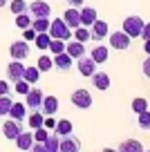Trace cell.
<instances>
[{
	"label": "cell",
	"instance_id": "603a6c76",
	"mask_svg": "<svg viewBox=\"0 0 150 152\" xmlns=\"http://www.w3.org/2000/svg\"><path fill=\"white\" fill-rule=\"evenodd\" d=\"M38 76H40V72H38V67H25L23 72V81H27L29 85H34V83H38Z\"/></svg>",
	"mask_w": 150,
	"mask_h": 152
},
{
	"label": "cell",
	"instance_id": "8d00e7d4",
	"mask_svg": "<svg viewBox=\"0 0 150 152\" xmlns=\"http://www.w3.org/2000/svg\"><path fill=\"white\" fill-rule=\"evenodd\" d=\"M32 90V85H29L27 81H23V78H20V81H16V92H18V94H27V92Z\"/></svg>",
	"mask_w": 150,
	"mask_h": 152
},
{
	"label": "cell",
	"instance_id": "d4e9b609",
	"mask_svg": "<svg viewBox=\"0 0 150 152\" xmlns=\"http://www.w3.org/2000/svg\"><path fill=\"white\" fill-rule=\"evenodd\" d=\"M43 119H45V114H43L40 110H34V112L29 114L27 123H29V128H32V130H36V128H40V125H43Z\"/></svg>",
	"mask_w": 150,
	"mask_h": 152
},
{
	"label": "cell",
	"instance_id": "7c38bea8",
	"mask_svg": "<svg viewBox=\"0 0 150 152\" xmlns=\"http://www.w3.org/2000/svg\"><path fill=\"white\" fill-rule=\"evenodd\" d=\"M76 65H79V72H81V76H92L94 72H96V63L92 61V56H81V58H76Z\"/></svg>",
	"mask_w": 150,
	"mask_h": 152
},
{
	"label": "cell",
	"instance_id": "d6a6232c",
	"mask_svg": "<svg viewBox=\"0 0 150 152\" xmlns=\"http://www.w3.org/2000/svg\"><path fill=\"white\" fill-rule=\"evenodd\" d=\"M43 143H45L47 152H58V134H49Z\"/></svg>",
	"mask_w": 150,
	"mask_h": 152
},
{
	"label": "cell",
	"instance_id": "ba28073f",
	"mask_svg": "<svg viewBox=\"0 0 150 152\" xmlns=\"http://www.w3.org/2000/svg\"><path fill=\"white\" fill-rule=\"evenodd\" d=\"M81 150V141L72 134H65V137L58 139V152H79Z\"/></svg>",
	"mask_w": 150,
	"mask_h": 152
},
{
	"label": "cell",
	"instance_id": "4fadbf2b",
	"mask_svg": "<svg viewBox=\"0 0 150 152\" xmlns=\"http://www.w3.org/2000/svg\"><path fill=\"white\" fill-rule=\"evenodd\" d=\"M52 61H54V67H56L58 72H67L72 67V63H74V58H72L67 52H61V54H56Z\"/></svg>",
	"mask_w": 150,
	"mask_h": 152
},
{
	"label": "cell",
	"instance_id": "6da1fadb",
	"mask_svg": "<svg viewBox=\"0 0 150 152\" xmlns=\"http://www.w3.org/2000/svg\"><path fill=\"white\" fill-rule=\"evenodd\" d=\"M47 34H49L52 38H58V40H70V38H72V29L65 25L63 18L49 20V29H47Z\"/></svg>",
	"mask_w": 150,
	"mask_h": 152
},
{
	"label": "cell",
	"instance_id": "74e56055",
	"mask_svg": "<svg viewBox=\"0 0 150 152\" xmlns=\"http://www.w3.org/2000/svg\"><path fill=\"white\" fill-rule=\"evenodd\" d=\"M47 137H49V132H47V128H43V125L34 130V141H45Z\"/></svg>",
	"mask_w": 150,
	"mask_h": 152
},
{
	"label": "cell",
	"instance_id": "f1b7e54d",
	"mask_svg": "<svg viewBox=\"0 0 150 152\" xmlns=\"http://www.w3.org/2000/svg\"><path fill=\"white\" fill-rule=\"evenodd\" d=\"M49 40H52V36H49L47 31L36 34V38H34V43H36L38 49H47V47H49Z\"/></svg>",
	"mask_w": 150,
	"mask_h": 152
},
{
	"label": "cell",
	"instance_id": "52a82bcc",
	"mask_svg": "<svg viewBox=\"0 0 150 152\" xmlns=\"http://www.w3.org/2000/svg\"><path fill=\"white\" fill-rule=\"evenodd\" d=\"M108 36H110V47L119 49V52L130 47V40H132V38L128 36L126 31H114V34H108Z\"/></svg>",
	"mask_w": 150,
	"mask_h": 152
},
{
	"label": "cell",
	"instance_id": "e0dca14e",
	"mask_svg": "<svg viewBox=\"0 0 150 152\" xmlns=\"http://www.w3.org/2000/svg\"><path fill=\"white\" fill-rule=\"evenodd\" d=\"M63 20H65V25L70 29H76L81 25V16H79V9H76V7H70V9L65 11V14H63Z\"/></svg>",
	"mask_w": 150,
	"mask_h": 152
},
{
	"label": "cell",
	"instance_id": "2e32d148",
	"mask_svg": "<svg viewBox=\"0 0 150 152\" xmlns=\"http://www.w3.org/2000/svg\"><path fill=\"white\" fill-rule=\"evenodd\" d=\"M90 78H92L94 87H96V90H101V92H105V90L110 87V76L105 74V72H94Z\"/></svg>",
	"mask_w": 150,
	"mask_h": 152
},
{
	"label": "cell",
	"instance_id": "277c9868",
	"mask_svg": "<svg viewBox=\"0 0 150 152\" xmlns=\"http://www.w3.org/2000/svg\"><path fill=\"white\" fill-rule=\"evenodd\" d=\"M27 14L32 16V18H49V14H52V7L47 5L45 0H36V2H32V5H29Z\"/></svg>",
	"mask_w": 150,
	"mask_h": 152
},
{
	"label": "cell",
	"instance_id": "9c48e42d",
	"mask_svg": "<svg viewBox=\"0 0 150 152\" xmlns=\"http://www.w3.org/2000/svg\"><path fill=\"white\" fill-rule=\"evenodd\" d=\"M9 54H11V58H14V61H25V58L29 56V45H27V40H16V43H11Z\"/></svg>",
	"mask_w": 150,
	"mask_h": 152
},
{
	"label": "cell",
	"instance_id": "8fae6325",
	"mask_svg": "<svg viewBox=\"0 0 150 152\" xmlns=\"http://www.w3.org/2000/svg\"><path fill=\"white\" fill-rule=\"evenodd\" d=\"M23 132V125H20V121H14V119H9V121H5L2 123V134H5V139H11L14 141L18 134Z\"/></svg>",
	"mask_w": 150,
	"mask_h": 152
},
{
	"label": "cell",
	"instance_id": "83f0119b",
	"mask_svg": "<svg viewBox=\"0 0 150 152\" xmlns=\"http://www.w3.org/2000/svg\"><path fill=\"white\" fill-rule=\"evenodd\" d=\"M32 29L36 34L47 31V29H49V18H32Z\"/></svg>",
	"mask_w": 150,
	"mask_h": 152
},
{
	"label": "cell",
	"instance_id": "ac0fdd59",
	"mask_svg": "<svg viewBox=\"0 0 150 152\" xmlns=\"http://www.w3.org/2000/svg\"><path fill=\"white\" fill-rule=\"evenodd\" d=\"M65 52L70 54L72 58H81V56H85V43H81V40H72V43L65 45Z\"/></svg>",
	"mask_w": 150,
	"mask_h": 152
},
{
	"label": "cell",
	"instance_id": "ee69618b",
	"mask_svg": "<svg viewBox=\"0 0 150 152\" xmlns=\"http://www.w3.org/2000/svg\"><path fill=\"white\" fill-rule=\"evenodd\" d=\"M54 125H56V121H54V119H49V116L43 119V128H54Z\"/></svg>",
	"mask_w": 150,
	"mask_h": 152
},
{
	"label": "cell",
	"instance_id": "ab89813d",
	"mask_svg": "<svg viewBox=\"0 0 150 152\" xmlns=\"http://www.w3.org/2000/svg\"><path fill=\"white\" fill-rule=\"evenodd\" d=\"M141 38H143V40H148V38H150V23H143V29H141Z\"/></svg>",
	"mask_w": 150,
	"mask_h": 152
},
{
	"label": "cell",
	"instance_id": "7bdbcfd3",
	"mask_svg": "<svg viewBox=\"0 0 150 152\" xmlns=\"http://www.w3.org/2000/svg\"><path fill=\"white\" fill-rule=\"evenodd\" d=\"M5 94H9V83L0 81V96H5Z\"/></svg>",
	"mask_w": 150,
	"mask_h": 152
},
{
	"label": "cell",
	"instance_id": "3957f363",
	"mask_svg": "<svg viewBox=\"0 0 150 152\" xmlns=\"http://www.w3.org/2000/svg\"><path fill=\"white\" fill-rule=\"evenodd\" d=\"M108 23H105V20H94L92 25H90V38H92V40H96V43H101V40H103V38H108Z\"/></svg>",
	"mask_w": 150,
	"mask_h": 152
},
{
	"label": "cell",
	"instance_id": "484cf974",
	"mask_svg": "<svg viewBox=\"0 0 150 152\" xmlns=\"http://www.w3.org/2000/svg\"><path fill=\"white\" fill-rule=\"evenodd\" d=\"M9 9H11V14H14V16H18V14H27L29 5L25 2V0H11V2H9Z\"/></svg>",
	"mask_w": 150,
	"mask_h": 152
},
{
	"label": "cell",
	"instance_id": "44dd1931",
	"mask_svg": "<svg viewBox=\"0 0 150 152\" xmlns=\"http://www.w3.org/2000/svg\"><path fill=\"white\" fill-rule=\"evenodd\" d=\"M117 152H143V145H141L137 139H128V141H123L121 145H119Z\"/></svg>",
	"mask_w": 150,
	"mask_h": 152
},
{
	"label": "cell",
	"instance_id": "d590c367",
	"mask_svg": "<svg viewBox=\"0 0 150 152\" xmlns=\"http://www.w3.org/2000/svg\"><path fill=\"white\" fill-rule=\"evenodd\" d=\"M137 116H139V128H141V130H150V110L137 114Z\"/></svg>",
	"mask_w": 150,
	"mask_h": 152
},
{
	"label": "cell",
	"instance_id": "f546056e",
	"mask_svg": "<svg viewBox=\"0 0 150 152\" xmlns=\"http://www.w3.org/2000/svg\"><path fill=\"white\" fill-rule=\"evenodd\" d=\"M49 52L54 54V56H56V54H61V52H65V40H58V38H52V40H49Z\"/></svg>",
	"mask_w": 150,
	"mask_h": 152
},
{
	"label": "cell",
	"instance_id": "60d3db41",
	"mask_svg": "<svg viewBox=\"0 0 150 152\" xmlns=\"http://www.w3.org/2000/svg\"><path fill=\"white\" fill-rule=\"evenodd\" d=\"M141 69H143V76H148V78H150V56L143 61V67H141Z\"/></svg>",
	"mask_w": 150,
	"mask_h": 152
},
{
	"label": "cell",
	"instance_id": "c3c4849f",
	"mask_svg": "<svg viewBox=\"0 0 150 152\" xmlns=\"http://www.w3.org/2000/svg\"><path fill=\"white\" fill-rule=\"evenodd\" d=\"M103 152H117V150H112V148H105V150Z\"/></svg>",
	"mask_w": 150,
	"mask_h": 152
},
{
	"label": "cell",
	"instance_id": "f6af8a7d",
	"mask_svg": "<svg viewBox=\"0 0 150 152\" xmlns=\"http://www.w3.org/2000/svg\"><path fill=\"white\" fill-rule=\"evenodd\" d=\"M67 2H70L72 7H76V9H79V7H83V0H67Z\"/></svg>",
	"mask_w": 150,
	"mask_h": 152
},
{
	"label": "cell",
	"instance_id": "5bb4252c",
	"mask_svg": "<svg viewBox=\"0 0 150 152\" xmlns=\"http://www.w3.org/2000/svg\"><path fill=\"white\" fill-rule=\"evenodd\" d=\"M7 116H9V119H14V121H23L25 116H27V105H25L23 101H14Z\"/></svg>",
	"mask_w": 150,
	"mask_h": 152
},
{
	"label": "cell",
	"instance_id": "1f68e13d",
	"mask_svg": "<svg viewBox=\"0 0 150 152\" xmlns=\"http://www.w3.org/2000/svg\"><path fill=\"white\" fill-rule=\"evenodd\" d=\"M36 67H38V72H49L54 67V61L49 56H40V58H38V63H36Z\"/></svg>",
	"mask_w": 150,
	"mask_h": 152
},
{
	"label": "cell",
	"instance_id": "681fc988",
	"mask_svg": "<svg viewBox=\"0 0 150 152\" xmlns=\"http://www.w3.org/2000/svg\"><path fill=\"white\" fill-rule=\"evenodd\" d=\"M143 152H150V150H143Z\"/></svg>",
	"mask_w": 150,
	"mask_h": 152
},
{
	"label": "cell",
	"instance_id": "7402d4cb",
	"mask_svg": "<svg viewBox=\"0 0 150 152\" xmlns=\"http://www.w3.org/2000/svg\"><path fill=\"white\" fill-rule=\"evenodd\" d=\"M108 56H110V52H108V47H94L92 49V61L96 63V65H101V63H105L108 61Z\"/></svg>",
	"mask_w": 150,
	"mask_h": 152
},
{
	"label": "cell",
	"instance_id": "b9f144b4",
	"mask_svg": "<svg viewBox=\"0 0 150 152\" xmlns=\"http://www.w3.org/2000/svg\"><path fill=\"white\" fill-rule=\"evenodd\" d=\"M34 38H36V31H34L32 27H27L25 29V40H34Z\"/></svg>",
	"mask_w": 150,
	"mask_h": 152
},
{
	"label": "cell",
	"instance_id": "d6986e66",
	"mask_svg": "<svg viewBox=\"0 0 150 152\" xmlns=\"http://www.w3.org/2000/svg\"><path fill=\"white\" fill-rule=\"evenodd\" d=\"M79 16H81V25H83V27H90V25L96 20V9H94V7H83V9H79Z\"/></svg>",
	"mask_w": 150,
	"mask_h": 152
},
{
	"label": "cell",
	"instance_id": "e575fe53",
	"mask_svg": "<svg viewBox=\"0 0 150 152\" xmlns=\"http://www.w3.org/2000/svg\"><path fill=\"white\" fill-rule=\"evenodd\" d=\"M146 110H148V101H146V99L139 96V99L132 101V112H135V114H141V112H146Z\"/></svg>",
	"mask_w": 150,
	"mask_h": 152
},
{
	"label": "cell",
	"instance_id": "5b68a950",
	"mask_svg": "<svg viewBox=\"0 0 150 152\" xmlns=\"http://www.w3.org/2000/svg\"><path fill=\"white\" fill-rule=\"evenodd\" d=\"M72 105H74V107H81V110L92 107V94H90L88 90H76V92H72Z\"/></svg>",
	"mask_w": 150,
	"mask_h": 152
},
{
	"label": "cell",
	"instance_id": "30bf717a",
	"mask_svg": "<svg viewBox=\"0 0 150 152\" xmlns=\"http://www.w3.org/2000/svg\"><path fill=\"white\" fill-rule=\"evenodd\" d=\"M23 72H25L23 61H11L9 65H7V81H11V83L20 81V78H23Z\"/></svg>",
	"mask_w": 150,
	"mask_h": 152
},
{
	"label": "cell",
	"instance_id": "4dcf8cb0",
	"mask_svg": "<svg viewBox=\"0 0 150 152\" xmlns=\"http://www.w3.org/2000/svg\"><path fill=\"white\" fill-rule=\"evenodd\" d=\"M16 27H18V29L32 27V16H29V14H18V16H16Z\"/></svg>",
	"mask_w": 150,
	"mask_h": 152
},
{
	"label": "cell",
	"instance_id": "836d02e7",
	"mask_svg": "<svg viewBox=\"0 0 150 152\" xmlns=\"http://www.w3.org/2000/svg\"><path fill=\"white\" fill-rule=\"evenodd\" d=\"M11 103H14V101L9 99V94L0 96V116H7V114H9V110H11Z\"/></svg>",
	"mask_w": 150,
	"mask_h": 152
},
{
	"label": "cell",
	"instance_id": "8992f818",
	"mask_svg": "<svg viewBox=\"0 0 150 152\" xmlns=\"http://www.w3.org/2000/svg\"><path fill=\"white\" fill-rule=\"evenodd\" d=\"M43 99H45V94H43L38 87H32V90L25 94V105H27V110H40Z\"/></svg>",
	"mask_w": 150,
	"mask_h": 152
},
{
	"label": "cell",
	"instance_id": "9a60e30c",
	"mask_svg": "<svg viewBox=\"0 0 150 152\" xmlns=\"http://www.w3.org/2000/svg\"><path fill=\"white\" fill-rule=\"evenodd\" d=\"M58 110V99L56 96H45L40 103V112L45 114V116H52V114H56Z\"/></svg>",
	"mask_w": 150,
	"mask_h": 152
},
{
	"label": "cell",
	"instance_id": "cb8c5ba5",
	"mask_svg": "<svg viewBox=\"0 0 150 152\" xmlns=\"http://www.w3.org/2000/svg\"><path fill=\"white\" fill-rule=\"evenodd\" d=\"M54 130H56L54 134H58V137H65V134H72V130H74V128H72V123H70L67 119H61L56 125H54Z\"/></svg>",
	"mask_w": 150,
	"mask_h": 152
},
{
	"label": "cell",
	"instance_id": "7dc6e473",
	"mask_svg": "<svg viewBox=\"0 0 150 152\" xmlns=\"http://www.w3.org/2000/svg\"><path fill=\"white\" fill-rule=\"evenodd\" d=\"M7 2H9V0H0V7H5V5H7Z\"/></svg>",
	"mask_w": 150,
	"mask_h": 152
},
{
	"label": "cell",
	"instance_id": "ffe728a7",
	"mask_svg": "<svg viewBox=\"0 0 150 152\" xmlns=\"http://www.w3.org/2000/svg\"><path fill=\"white\" fill-rule=\"evenodd\" d=\"M14 141H16V148H18V150L27 152L29 148H32V143H34V134H29V132H20L18 137L14 139Z\"/></svg>",
	"mask_w": 150,
	"mask_h": 152
},
{
	"label": "cell",
	"instance_id": "4316f807",
	"mask_svg": "<svg viewBox=\"0 0 150 152\" xmlns=\"http://www.w3.org/2000/svg\"><path fill=\"white\" fill-rule=\"evenodd\" d=\"M72 36H74V40H81V43H85V40H90V27H83V25H79L76 29H72Z\"/></svg>",
	"mask_w": 150,
	"mask_h": 152
},
{
	"label": "cell",
	"instance_id": "7a4b0ae2",
	"mask_svg": "<svg viewBox=\"0 0 150 152\" xmlns=\"http://www.w3.org/2000/svg\"><path fill=\"white\" fill-rule=\"evenodd\" d=\"M141 29H143V18H141V16H128V18L123 20L121 31H126L130 38H139Z\"/></svg>",
	"mask_w": 150,
	"mask_h": 152
},
{
	"label": "cell",
	"instance_id": "bcb514c9",
	"mask_svg": "<svg viewBox=\"0 0 150 152\" xmlns=\"http://www.w3.org/2000/svg\"><path fill=\"white\" fill-rule=\"evenodd\" d=\"M143 49H146V54L150 56V38H148V40H143Z\"/></svg>",
	"mask_w": 150,
	"mask_h": 152
},
{
	"label": "cell",
	"instance_id": "f35d334b",
	"mask_svg": "<svg viewBox=\"0 0 150 152\" xmlns=\"http://www.w3.org/2000/svg\"><path fill=\"white\" fill-rule=\"evenodd\" d=\"M27 152H47V148H45V143H43V141H34L32 148H29Z\"/></svg>",
	"mask_w": 150,
	"mask_h": 152
}]
</instances>
